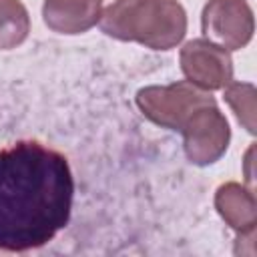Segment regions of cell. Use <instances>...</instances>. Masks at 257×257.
<instances>
[{
  "mask_svg": "<svg viewBox=\"0 0 257 257\" xmlns=\"http://www.w3.org/2000/svg\"><path fill=\"white\" fill-rule=\"evenodd\" d=\"M225 100L235 110L239 122L249 133H255V88L247 82H231L225 90Z\"/></svg>",
  "mask_w": 257,
  "mask_h": 257,
  "instance_id": "obj_10",
  "label": "cell"
},
{
  "mask_svg": "<svg viewBox=\"0 0 257 257\" xmlns=\"http://www.w3.org/2000/svg\"><path fill=\"white\" fill-rule=\"evenodd\" d=\"M74 181L64 155L34 141L0 151V249L46 245L66 227Z\"/></svg>",
  "mask_w": 257,
  "mask_h": 257,
  "instance_id": "obj_1",
  "label": "cell"
},
{
  "mask_svg": "<svg viewBox=\"0 0 257 257\" xmlns=\"http://www.w3.org/2000/svg\"><path fill=\"white\" fill-rule=\"evenodd\" d=\"M185 137V153L195 165L215 163L229 145V124L217 104L197 108L181 128Z\"/></svg>",
  "mask_w": 257,
  "mask_h": 257,
  "instance_id": "obj_4",
  "label": "cell"
},
{
  "mask_svg": "<svg viewBox=\"0 0 257 257\" xmlns=\"http://www.w3.org/2000/svg\"><path fill=\"white\" fill-rule=\"evenodd\" d=\"M30 32V18L20 0H0V50L18 46Z\"/></svg>",
  "mask_w": 257,
  "mask_h": 257,
  "instance_id": "obj_9",
  "label": "cell"
},
{
  "mask_svg": "<svg viewBox=\"0 0 257 257\" xmlns=\"http://www.w3.org/2000/svg\"><path fill=\"white\" fill-rule=\"evenodd\" d=\"M137 104L153 122L173 131H181L187 118L197 108L215 104V98L189 80H183L171 86H147L139 90Z\"/></svg>",
  "mask_w": 257,
  "mask_h": 257,
  "instance_id": "obj_3",
  "label": "cell"
},
{
  "mask_svg": "<svg viewBox=\"0 0 257 257\" xmlns=\"http://www.w3.org/2000/svg\"><path fill=\"white\" fill-rule=\"evenodd\" d=\"M102 0H44V22L60 34H80L100 20Z\"/></svg>",
  "mask_w": 257,
  "mask_h": 257,
  "instance_id": "obj_7",
  "label": "cell"
},
{
  "mask_svg": "<svg viewBox=\"0 0 257 257\" xmlns=\"http://www.w3.org/2000/svg\"><path fill=\"white\" fill-rule=\"evenodd\" d=\"M215 205L225 223L239 235L253 233L257 223V205L251 191L239 183H227L219 187L215 195Z\"/></svg>",
  "mask_w": 257,
  "mask_h": 257,
  "instance_id": "obj_8",
  "label": "cell"
},
{
  "mask_svg": "<svg viewBox=\"0 0 257 257\" xmlns=\"http://www.w3.org/2000/svg\"><path fill=\"white\" fill-rule=\"evenodd\" d=\"M181 68L191 84L203 90H217L231 82L233 62L225 48L197 38L183 46Z\"/></svg>",
  "mask_w": 257,
  "mask_h": 257,
  "instance_id": "obj_6",
  "label": "cell"
},
{
  "mask_svg": "<svg viewBox=\"0 0 257 257\" xmlns=\"http://www.w3.org/2000/svg\"><path fill=\"white\" fill-rule=\"evenodd\" d=\"M201 20L209 42L225 50L243 48L253 36V12L245 0H209Z\"/></svg>",
  "mask_w": 257,
  "mask_h": 257,
  "instance_id": "obj_5",
  "label": "cell"
},
{
  "mask_svg": "<svg viewBox=\"0 0 257 257\" xmlns=\"http://www.w3.org/2000/svg\"><path fill=\"white\" fill-rule=\"evenodd\" d=\"M100 28L112 38L169 50L187 32V14L177 0H116L100 14Z\"/></svg>",
  "mask_w": 257,
  "mask_h": 257,
  "instance_id": "obj_2",
  "label": "cell"
}]
</instances>
